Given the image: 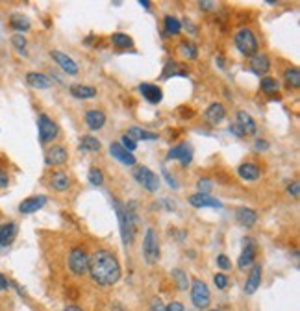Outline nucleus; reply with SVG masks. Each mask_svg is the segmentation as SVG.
<instances>
[{
    "label": "nucleus",
    "instance_id": "1",
    "mask_svg": "<svg viewBox=\"0 0 300 311\" xmlns=\"http://www.w3.org/2000/svg\"><path fill=\"white\" fill-rule=\"evenodd\" d=\"M87 272L98 285H113L120 280V263L110 250H97L89 256Z\"/></svg>",
    "mask_w": 300,
    "mask_h": 311
},
{
    "label": "nucleus",
    "instance_id": "58",
    "mask_svg": "<svg viewBox=\"0 0 300 311\" xmlns=\"http://www.w3.org/2000/svg\"><path fill=\"white\" fill-rule=\"evenodd\" d=\"M211 311H219V310H211Z\"/></svg>",
    "mask_w": 300,
    "mask_h": 311
},
{
    "label": "nucleus",
    "instance_id": "4",
    "mask_svg": "<svg viewBox=\"0 0 300 311\" xmlns=\"http://www.w3.org/2000/svg\"><path fill=\"white\" fill-rule=\"evenodd\" d=\"M236 47H238V50L243 54V56H254V54H258V39H256V34L252 32L250 28H241L236 34Z\"/></svg>",
    "mask_w": 300,
    "mask_h": 311
},
{
    "label": "nucleus",
    "instance_id": "14",
    "mask_svg": "<svg viewBox=\"0 0 300 311\" xmlns=\"http://www.w3.org/2000/svg\"><path fill=\"white\" fill-rule=\"evenodd\" d=\"M47 200H49V198L45 197V195L30 197V198H26V200H22L21 204H19V211H21L22 215H30V213L39 211L43 206L47 204Z\"/></svg>",
    "mask_w": 300,
    "mask_h": 311
},
{
    "label": "nucleus",
    "instance_id": "25",
    "mask_svg": "<svg viewBox=\"0 0 300 311\" xmlns=\"http://www.w3.org/2000/svg\"><path fill=\"white\" fill-rule=\"evenodd\" d=\"M17 235V224L15 222H6L0 226V248H6L11 245V241Z\"/></svg>",
    "mask_w": 300,
    "mask_h": 311
},
{
    "label": "nucleus",
    "instance_id": "41",
    "mask_svg": "<svg viewBox=\"0 0 300 311\" xmlns=\"http://www.w3.org/2000/svg\"><path fill=\"white\" fill-rule=\"evenodd\" d=\"M120 147H122L124 150H128V152H133V150L137 149V143L133 141L130 135L124 134L122 137H120Z\"/></svg>",
    "mask_w": 300,
    "mask_h": 311
},
{
    "label": "nucleus",
    "instance_id": "52",
    "mask_svg": "<svg viewBox=\"0 0 300 311\" xmlns=\"http://www.w3.org/2000/svg\"><path fill=\"white\" fill-rule=\"evenodd\" d=\"M165 308H167V311H183V304L181 302H171Z\"/></svg>",
    "mask_w": 300,
    "mask_h": 311
},
{
    "label": "nucleus",
    "instance_id": "48",
    "mask_svg": "<svg viewBox=\"0 0 300 311\" xmlns=\"http://www.w3.org/2000/svg\"><path fill=\"white\" fill-rule=\"evenodd\" d=\"M198 7L204 9V11H211V9L217 7V4L215 2H208V0H200V2H198Z\"/></svg>",
    "mask_w": 300,
    "mask_h": 311
},
{
    "label": "nucleus",
    "instance_id": "9",
    "mask_svg": "<svg viewBox=\"0 0 300 311\" xmlns=\"http://www.w3.org/2000/svg\"><path fill=\"white\" fill-rule=\"evenodd\" d=\"M243 245H244V250L241 252V256H239V259H238V267L241 270L254 265V259H256V241L252 239V237H244Z\"/></svg>",
    "mask_w": 300,
    "mask_h": 311
},
{
    "label": "nucleus",
    "instance_id": "19",
    "mask_svg": "<svg viewBox=\"0 0 300 311\" xmlns=\"http://www.w3.org/2000/svg\"><path fill=\"white\" fill-rule=\"evenodd\" d=\"M189 204L193 207H223L221 200L210 197V195H202V193H195L189 197Z\"/></svg>",
    "mask_w": 300,
    "mask_h": 311
},
{
    "label": "nucleus",
    "instance_id": "20",
    "mask_svg": "<svg viewBox=\"0 0 300 311\" xmlns=\"http://www.w3.org/2000/svg\"><path fill=\"white\" fill-rule=\"evenodd\" d=\"M241 130H243L244 137L246 135H254L256 132H258V126H256V120L252 119L250 113H246V111H238V122H236Z\"/></svg>",
    "mask_w": 300,
    "mask_h": 311
},
{
    "label": "nucleus",
    "instance_id": "22",
    "mask_svg": "<svg viewBox=\"0 0 300 311\" xmlns=\"http://www.w3.org/2000/svg\"><path fill=\"white\" fill-rule=\"evenodd\" d=\"M139 91H141V95H143V97L150 102V104H160L161 99H163V91H161L158 85H154V84H141Z\"/></svg>",
    "mask_w": 300,
    "mask_h": 311
},
{
    "label": "nucleus",
    "instance_id": "8",
    "mask_svg": "<svg viewBox=\"0 0 300 311\" xmlns=\"http://www.w3.org/2000/svg\"><path fill=\"white\" fill-rule=\"evenodd\" d=\"M37 128H39V141L43 145H47V143L54 141L60 134V126H58L54 120L50 119L49 115H39V119H37Z\"/></svg>",
    "mask_w": 300,
    "mask_h": 311
},
{
    "label": "nucleus",
    "instance_id": "18",
    "mask_svg": "<svg viewBox=\"0 0 300 311\" xmlns=\"http://www.w3.org/2000/svg\"><path fill=\"white\" fill-rule=\"evenodd\" d=\"M236 220L243 228H252L258 220V213L250 209V207H246V206H241V207L236 209Z\"/></svg>",
    "mask_w": 300,
    "mask_h": 311
},
{
    "label": "nucleus",
    "instance_id": "30",
    "mask_svg": "<svg viewBox=\"0 0 300 311\" xmlns=\"http://www.w3.org/2000/svg\"><path fill=\"white\" fill-rule=\"evenodd\" d=\"M126 135H130L133 141H137V139H143V141H158V134H154V132H147V130L137 128V126L130 128Z\"/></svg>",
    "mask_w": 300,
    "mask_h": 311
},
{
    "label": "nucleus",
    "instance_id": "28",
    "mask_svg": "<svg viewBox=\"0 0 300 311\" xmlns=\"http://www.w3.org/2000/svg\"><path fill=\"white\" fill-rule=\"evenodd\" d=\"M187 74H189L187 69H185L183 65L178 63V61H167V63H165V67H163V74H161V78L165 80V78L187 76Z\"/></svg>",
    "mask_w": 300,
    "mask_h": 311
},
{
    "label": "nucleus",
    "instance_id": "39",
    "mask_svg": "<svg viewBox=\"0 0 300 311\" xmlns=\"http://www.w3.org/2000/svg\"><path fill=\"white\" fill-rule=\"evenodd\" d=\"M11 43H13L15 49L19 50L21 56H26V37L22 34H15V36H11Z\"/></svg>",
    "mask_w": 300,
    "mask_h": 311
},
{
    "label": "nucleus",
    "instance_id": "11",
    "mask_svg": "<svg viewBox=\"0 0 300 311\" xmlns=\"http://www.w3.org/2000/svg\"><path fill=\"white\" fill-rule=\"evenodd\" d=\"M50 57L56 61L60 67H61L63 71L67 72V74H70V76H74V74H78V65L76 61L72 59V57H69L67 54H63V52H60V50H52L50 52Z\"/></svg>",
    "mask_w": 300,
    "mask_h": 311
},
{
    "label": "nucleus",
    "instance_id": "55",
    "mask_svg": "<svg viewBox=\"0 0 300 311\" xmlns=\"http://www.w3.org/2000/svg\"><path fill=\"white\" fill-rule=\"evenodd\" d=\"M63 311H84V310H80L78 306H67V308H65Z\"/></svg>",
    "mask_w": 300,
    "mask_h": 311
},
{
    "label": "nucleus",
    "instance_id": "3",
    "mask_svg": "<svg viewBox=\"0 0 300 311\" xmlns=\"http://www.w3.org/2000/svg\"><path fill=\"white\" fill-rule=\"evenodd\" d=\"M143 256L148 265L160 261V235L154 228H148L143 237Z\"/></svg>",
    "mask_w": 300,
    "mask_h": 311
},
{
    "label": "nucleus",
    "instance_id": "24",
    "mask_svg": "<svg viewBox=\"0 0 300 311\" xmlns=\"http://www.w3.org/2000/svg\"><path fill=\"white\" fill-rule=\"evenodd\" d=\"M85 122H87V126H89L93 132L100 130V128L106 124L104 111H100V109H89V111L85 113Z\"/></svg>",
    "mask_w": 300,
    "mask_h": 311
},
{
    "label": "nucleus",
    "instance_id": "27",
    "mask_svg": "<svg viewBox=\"0 0 300 311\" xmlns=\"http://www.w3.org/2000/svg\"><path fill=\"white\" fill-rule=\"evenodd\" d=\"M70 185V180H69V174L67 172H63V170H58L52 174L50 178V187L54 189V191H67Z\"/></svg>",
    "mask_w": 300,
    "mask_h": 311
},
{
    "label": "nucleus",
    "instance_id": "53",
    "mask_svg": "<svg viewBox=\"0 0 300 311\" xmlns=\"http://www.w3.org/2000/svg\"><path fill=\"white\" fill-rule=\"evenodd\" d=\"M7 285H9V283H7L6 276L0 274V293H2V291H6V289H7Z\"/></svg>",
    "mask_w": 300,
    "mask_h": 311
},
{
    "label": "nucleus",
    "instance_id": "38",
    "mask_svg": "<svg viewBox=\"0 0 300 311\" xmlns=\"http://www.w3.org/2000/svg\"><path fill=\"white\" fill-rule=\"evenodd\" d=\"M87 178H89V184L91 185H97V187H98V185L104 184V174H102V170L98 169V167H91Z\"/></svg>",
    "mask_w": 300,
    "mask_h": 311
},
{
    "label": "nucleus",
    "instance_id": "42",
    "mask_svg": "<svg viewBox=\"0 0 300 311\" xmlns=\"http://www.w3.org/2000/svg\"><path fill=\"white\" fill-rule=\"evenodd\" d=\"M213 282H215L217 289H226V287H228V276L223 274V272H217V274L213 276Z\"/></svg>",
    "mask_w": 300,
    "mask_h": 311
},
{
    "label": "nucleus",
    "instance_id": "57",
    "mask_svg": "<svg viewBox=\"0 0 300 311\" xmlns=\"http://www.w3.org/2000/svg\"><path fill=\"white\" fill-rule=\"evenodd\" d=\"M217 63L221 65V69H224V59H223V57H221V56L217 57Z\"/></svg>",
    "mask_w": 300,
    "mask_h": 311
},
{
    "label": "nucleus",
    "instance_id": "17",
    "mask_svg": "<svg viewBox=\"0 0 300 311\" xmlns=\"http://www.w3.org/2000/svg\"><path fill=\"white\" fill-rule=\"evenodd\" d=\"M238 174L244 182H256V180H259V176H261V169H259L256 163L246 161L238 167Z\"/></svg>",
    "mask_w": 300,
    "mask_h": 311
},
{
    "label": "nucleus",
    "instance_id": "29",
    "mask_svg": "<svg viewBox=\"0 0 300 311\" xmlns=\"http://www.w3.org/2000/svg\"><path fill=\"white\" fill-rule=\"evenodd\" d=\"M9 26L13 30H17L19 34H22V32H28L30 28H32V22H30L28 17H24V15L21 13H13L11 17H9Z\"/></svg>",
    "mask_w": 300,
    "mask_h": 311
},
{
    "label": "nucleus",
    "instance_id": "56",
    "mask_svg": "<svg viewBox=\"0 0 300 311\" xmlns=\"http://www.w3.org/2000/svg\"><path fill=\"white\" fill-rule=\"evenodd\" d=\"M139 6H143L145 9H148V6H150V2H148V0H139Z\"/></svg>",
    "mask_w": 300,
    "mask_h": 311
},
{
    "label": "nucleus",
    "instance_id": "15",
    "mask_svg": "<svg viewBox=\"0 0 300 311\" xmlns=\"http://www.w3.org/2000/svg\"><path fill=\"white\" fill-rule=\"evenodd\" d=\"M261 274H263L261 265H252L250 274H248L246 282H244V293L246 295H254L258 291V287L261 285Z\"/></svg>",
    "mask_w": 300,
    "mask_h": 311
},
{
    "label": "nucleus",
    "instance_id": "51",
    "mask_svg": "<svg viewBox=\"0 0 300 311\" xmlns=\"http://www.w3.org/2000/svg\"><path fill=\"white\" fill-rule=\"evenodd\" d=\"M228 132L230 134H234V135H238V137H244V134H243V130L234 122V124H230V128H228Z\"/></svg>",
    "mask_w": 300,
    "mask_h": 311
},
{
    "label": "nucleus",
    "instance_id": "35",
    "mask_svg": "<svg viewBox=\"0 0 300 311\" xmlns=\"http://www.w3.org/2000/svg\"><path fill=\"white\" fill-rule=\"evenodd\" d=\"M173 278L176 280V287H178V291H187L189 287V280H187V274L183 272L181 269H173Z\"/></svg>",
    "mask_w": 300,
    "mask_h": 311
},
{
    "label": "nucleus",
    "instance_id": "10",
    "mask_svg": "<svg viewBox=\"0 0 300 311\" xmlns=\"http://www.w3.org/2000/svg\"><path fill=\"white\" fill-rule=\"evenodd\" d=\"M67 159H69V152H67L65 147H60V145L50 147L47 150V154H45V163L49 167H60L63 163H67Z\"/></svg>",
    "mask_w": 300,
    "mask_h": 311
},
{
    "label": "nucleus",
    "instance_id": "12",
    "mask_svg": "<svg viewBox=\"0 0 300 311\" xmlns=\"http://www.w3.org/2000/svg\"><path fill=\"white\" fill-rule=\"evenodd\" d=\"M110 154H112L117 161L126 165V167H135V163H137L135 156H133L132 152H128V150L122 149L120 143H112V145H110Z\"/></svg>",
    "mask_w": 300,
    "mask_h": 311
},
{
    "label": "nucleus",
    "instance_id": "13",
    "mask_svg": "<svg viewBox=\"0 0 300 311\" xmlns=\"http://www.w3.org/2000/svg\"><path fill=\"white\" fill-rule=\"evenodd\" d=\"M167 159H178L181 165H189L191 159H193V152H191L187 143H180V145H176V147L169 150Z\"/></svg>",
    "mask_w": 300,
    "mask_h": 311
},
{
    "label": "nucleus",
    "instance_id": "2",
    "mask_svg": "<svg viewBox=\"0 0 300 311\" xmlns=\"http://www.w3.org/2000/svg\"><path fill=\"white\" fill-rule=\"evenodd\" d=\"M113 207H115V213H117V219H119V228H120V239L124 243L126 247H132L133 239H135V224H133L130 213L126 211L124 207L119 204V202H113Z\"/></svg>",
    "mask_w": 300,
    "mask_h": 311
},
{
    "label": "nucleus",
    "instance_id": "34",
    "mask_svg": "<svg viewBox=\"0 0 300 311\" xmlns=\"http://www.w3.org/2000/svg\"><path fill=\"white\" fill-rule=\"evenodd\" d=\"M163 22H165V30H167V34H171V36H178L181 30V22L176 19V17H173V15H167L165 19H163Z\"/></svg>",
    "mask_w": 300,
    "mask_h": 311
},
{
    "label": "nucleus",
    "instance_id": "6",
    "mask_svg": "<svg viewBox=\"0 0 300 311\" xmlns=\"http://www.w3.org/2000/svg\"><path fill=\"white\" fill-rule=\"evenodd\" d=\"M69 269L74 276H84L89 269V256L84 248H72L69 252Z\"/></svg>",
    "mask_w": 300,
    "mask_h": 311
},
{
    "label": "nucleus",
    "instance_id": "40",
    "mask_svg": "<svg viewBox=\"0 0 300 311\" xmlns=\"http://www.w3.org/2000/svg\"><path fill=\"white\" fill-rule=\"evenodd\" d=\"M196 187H198V193L210 195V191L213 189V182H211L210 178H200V180L196 182Z\"/></svg>",
    "mask_w": 300,
    "mask_h": 311
},
{
    "label": "nucleus",
    "instance_id": "33",
    "mask_svg": "<svg viewBox=\"0 0 300 311\" xmlns=\"http://www.w3.org/2000/svg\"><path fill=\"white\" fill-rule=\"evenodd\" d=\"M284 80H286V84L289 87H293V89H299L300 87V71L297 67L293 69H287L286 74H284Z\"/></svg>",
    "mask_w": 300,
    "mask_h": 311
},
{
    "label": "nucleus",
    "instance_id": "49",
    "mask_svg": "<svg viewBox=\"0 0 300 311\" xmlns=\"http://www.w3.org/2000/svg\"><path fill=\"white\" fill-rule=\"evenodd\" d=\"M163 176H165V180H167L169 187H173V189H178V184H176V180L173 176H171V172H169L167 169H163Z\"/></svg>",
    "mask_w": 300,
    "mask_h": 311
},
{
    "label": "nucleus",
    "instance_id": "50",
    "mask_svg": "<svg viewBox=\"0 0 300 311\" xmlns=\"http://www.w3.org/2000/svg\"><path fill=\"white\" fill-rule=\"evenodd\" d=\"M7 184H9V178H7L6 170L0 169V189H4V187H7Z\"/></svg>",
    "mask_w": 300,
    "mask_h": 311
},
{
    "label": "nucleus",
    "instance_id": "21",
    "mask_svg": "<svg viewBox=\"0 0 300 311\" xmlns=\"http://www.w3.org/2000/svg\"><path fill=\"white\" fill-rule=\"evenodd\" d=\"M206 115V120L210 122V124H219V122H223V119L226 117V109L221 102H213L208 106V109L204 111Z\"/></svg>",
    "mask_w": 300,
    "mask_h": 311
},
{
    "label": "nucleus",
    "instance_id": "7",
    "mask_svg": "<svg viewBox=\"0 0 300 311\" xmlns=\"http://www.w3.org/2000/svg\"><path fill=\"white\" fill-rule=\"evenodd\" d=\"M191 300H193V304H195L196 310H206L208 306H210V289H208V285L202 282V280H198L195 278L193 282H191Z\"/></svg>",
    "mask_w": 300,
    "mask_h": 311
},
{
    "label": "nucleus",
    "instance_id": "36",
    "mask_svg": "<svg viewBox=\"0 0 300 311\" xmlns=\"http://www.w3.org/2000/svg\"><path fill=\"white\" fill-rule=\"evenodd\" d=\"M280 89V82H276L274 78H261V91L267 95H274Z\"/></svg>",
    "mask_w": 300,
    "mask_h": 311
},
{
    "label": "nucleus",
    "instance_id": "31",
    "mask_svg": "<svg viewBox=\"0 0 300 311\" xmlns=\"http://www.w3.org/2000/svg\"><path fill=\"white\" fill-rule=\"evenodd\" d=\"M112 43H113V47H115V49H120V50L132 49V47H133L132 37L128 36V34H122V32L113 34V36H112Z\"/></svg>",
    "mask_w": 300,
    "mask_h": 311
},
{
    "label": "nucleus",
    "instance_id": "16",
    "mask_svg": "<svg viewBox=\"0 0 300 311\" xmlns=\"http://www.w3.org/2000/svg\"><path fill=\"white\" fill-rule=\"evenodd\" d=\"M250 69L254 74H258V76H265L267 72L271 71V59L265 56V54H254L250 59Z\"/></svg>",
    "mask_w": 300,
    "mask_h": 311
},
{
    "label": "nucleus",
    "instance_id": "26",
    "mask_svg": "<svg viewBox=\"0 0 300 311\" xmlns=\"http://www.w3.org/2000/svg\"><path fill=\"white\" fill-rule=\"evenodd\" d=\"M70 95L78 100H91L97 97V89L91 87V85H82V84H74L70 87Z\"/></svg>",
    "mask_w": 300,
    "mask_h": 311
},
{
    "label": "nucleus",
    "instance_id": "5",
    "mask_svg": "<svg viewBox=\"0 0 300 311\" xmlns=\"http://www.w3.org/2000/svg\"><path fill=\"white\" fill-rule=\"evenodd\" d=\"M133 178H135V182L139 185H143L148 193H156L160 189V176L152 172V170L148 169V167H135L133 169Z\"/></svg>",
    "mask_w": 300,
    "mask_h": 311
},
{
    "label": "nucleus",
    "instance_id": "23",
    "mask_svg": "<svg viewBox=\"0 0 300 311\" xmlns=\"http://www.w3.org/2000/svg\"><path fill=\"white\" fill-rule=\"evenodd\" d=\"M26 82H28V85L34 87V89H49L50 85H52L50 76L43 74V72H28V74H26Z\"/></svg>",
    "mask_w": 300,
    "mask_h": 311
},
{
    "label": "nucleus",
    "instance_id": "37",
    "mask_svg": "<svg viewBox=\"0 0 300 311\" xmlns=\"http://www.w3.org/2000/svg\"><path fill=\"white\" fill-rule=\"evenodd\" d=\"M180 52H181V56L187 57V59H195V57L198 56V49H196L193 43H181Z\"/></svg>",
    "mask_w": 300,
    "mask_h": 311
},
{
    "label": "nucleus",
    "instance_id": "32",
    "mask_svg": "<svg viewBox=\"0 0 300 311\" xmlns=\"http://www.w3.org/2000/svg\"><path fill=\"white\" fill-rule=\"evenodd\" d=\"M102 149V145L98 141L97 137H93V135H84L82 139H80V150H85V152H98V150Z\"/></svg>",
    "mask_w": 300,
    "mask_h": 311
},
{
    "label": "nucleus",
    "instance_id": "47",
    "mask_svg": "<svg viewBox=\"0 0 300 311\" xmlns=\"http://www.w3.org/2000/svg\"><path fill=\"white\" fill-rule=\"evenodd\" d=\"M287 191H289V195H293L295 198H299L300 195V184L299 182H293V184L287 185Z\"/></svg>",
    "mask_w": 300,
    "mask_h": 311
},
{
    "label": "nucleus",
    "instance_id": "54",
    "mask_svg": "<svg viewBox=\"0 0 300 311\" xmlns=\"http://www.w3.org/2000/svg\"><path fill=\"white\" fill-rule=\"evenodd\" d=\"M183 26H185V28H187L191 34H195V32H196V28L193 26V24H189V21H183Z\"/></svg>",
    "mask_w": 300,
    "mask_h": 311
},
{
    "label": "nucleus",
    "instance_id": "46",
    "mask_svg": "<svg viewBox=\"0 0 300 311\" xmlns=\"http://www.w3.org/2000/svg\"><path fill=\"white\" fill-rule=\"evenodd\" d=\"M254 150L256 152H265V150H269V143L265 139H258V141L254 143Z\"/></svg>",
    "mask_w": 300,
    "mask_h": 311
},
{
    "label": "nucleus",
    "instance_id": "43",
    "mask_svg": "<svg viewBox=\"0 0 300 311\" xmlns=\"http://www.w3.org/2000/svg\"><path fill=\"white\" fill-rule=\"evenodd\" d=\"M178 111H180L181 119H193V117H195V109H193L191 106H180L178 107Z\"/></svg>",
    "mask_w": 300,
    "mask_h": 311
},
{
    "label": "nucleus",
    "instance_id": "45",
    "mask_svg": "<svg viewBox=\"0 0 300 311\" xmlns=\"http://www.w3.org/2000/svg\"><path fill=\"white\" fill-rule=\"evenodd\" d=\"M150 311H167L165 304L161 302L160 298H152V302H150Z\"/></svg>",
    "mask_w": 300,
    "mask_h": 311
},
{
    "label": "nucleus",
    "instance_id": "44",
    "mask_svg": "<svg viewBox=\"0 0 300 311\" xmlns=\"http://www.w3.org/2000/svg\"><path fill=\"white\" fill-rule=\"evenodd\" d=\"M217 265H219V267H221L223 270H228L232 267V263H230V259H228V256H224V254L217 256Z\"/></svg>",
    "mask_w": 300,
    "mask_h": 311
}]
</instances>
